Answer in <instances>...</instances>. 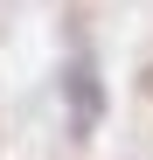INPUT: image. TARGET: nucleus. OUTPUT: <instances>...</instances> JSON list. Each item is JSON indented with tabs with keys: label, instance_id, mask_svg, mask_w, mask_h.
Returning <instances> with one entry per match:
<instances>
[{
	"label": "nucleus",
	"instance_id": "obj_1",
	"mask_svg": "<svg viewBox=\"0 0 153 160\" xmlns=\"http://www.w3.org/2000/svg\"><path fill=\"white\" fill-rule=\"evenodd\" d=\"M70 118H76V139L97 125V77H91V56L70 63Z\"/></svg>",
	"mask_w": 153,
	"mask_h": 160
}]
</instances>
